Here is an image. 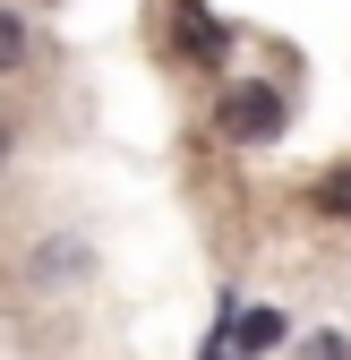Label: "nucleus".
<instances>
[{
	"label": "nucleus",
	"mask_w": 351,
	"mask_h": 360,
	"mask_svg": "<svg viewBox=\"0 0 351 360\" xmlns=\"http://www.w3.org/2000/svg\"><path fill=\"white\" fill-rule=\"evenodd\" d=\"M291 360H351V343H343V335H309Z\"/></svg>",
	"instance_id": "39448f33"
},
{
	"label": "nucleus",
	"mask_w": 351,
	"mask_h": 360,
	"mask_svg": "<svg viewBox=\"0 0 351 360\" xmlns=\"http://www.w3.org/2000/svg\"><path fill=\"white\" fill-rule=\"evenodd\" d=\"M214 129H223V138H240V146H266L274 129H283V95L274 86H257V77H240L223 103H214Z\"/></svg>",
	"instance_id": "f257e3e1"
},
{
	"label": "nucleus",
	"mask_w": 351,
	"mask_h": 360,
	"mask_svg": "<svg viewBox=\"0 0 351 360\" xmlns=\"http://www.w3.org/2000/svg\"><path fill=\"white\" fill-rule=\"evenodd\" d=\"M34 60V34H26V18L18 9H0V77H9V69H26Z\"/></svg>",
	"instance_id": "20e7f679"
},
{
	"label": "nucleus",
	"mask_w": 351,
	"mask_h": 360,
	"mask_svg": "<svg viewBox=\"0 0 351 360\" xmlns=\"http://www.w3.org/2000/svg\"><path fill=\"white\" fill-rule=\"evenodd\" d=\"M309 214H317V223H351V163H326V172H317Z\"/></svg>",
	"instance_id": "7ed1b4c3"
},
{
	"label": "nucleus",
	"mask_w": 351,
	"mask_h": 360,
	"mask_svg": "<svg viewBox=\"0 0 351 360\" xmlns=\"http://www.w3.org/2000/svg\"><path fill=\"white\" fill-rule=\"evenodd\" d=\"M18 155V129H9V112H0V163H9Z\"/></svg>",
	"instance_id": "423d86ee"
},
{
	"label": "nucleus",
	"mask_w": 351,
	"mask_h": 360,
	"mask_svg": "<svg viewBox=\"0 0 351 360\" xmlns=\"http://www.w3.org/2000/svg\"><path fill=\"white\" fill-rule=\"evenodd\" d=\"M171 43H180L189 60H214V52H223V26H214L197 0H180V9H171Z\"/></svg>",
	"instance_id": "f03ea898"
}]
</instances>
